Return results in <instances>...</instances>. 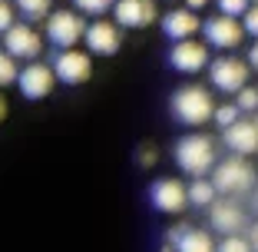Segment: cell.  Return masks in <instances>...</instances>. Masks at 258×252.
<instances>
[{"instance_id": "obj_1", "label": "cell", "mask_w": 258, "mask_h": 252, "mask_svg": "<svg viewBox=\"0 0 258 252\" xmlns=\"http://www.w3.org/2000/svg\"><path fill=\"white\" fill-rule=\"evenodd\" d=\"M172 156H175V166L192 179H205L212 173V166L219 163V149H215V139L209 133H185L175 143Z\"/></svg>"}, {"instance_id": "obj_2", "label": "cell", "mask_w": 258, "mask_h": 252, "mask_svg": "<svg viewBox=\"0 0 258 252\" xmlns=\"http://www.w3.org/2000/svg\"><path fill=\"white\" fill-rule=\"evenodd\" d=\"M169 110H172V116L182 123V126H202V123H209L212 113H215L212 90H205V86H199V83H185L172 93Z\"/></svg>"}, {"instance_id": "obj_3", "label": "cell", "mask_w": 258, "mask_h": 252, "mask_svg": "<svg viewBox=\"0 0 258 252\" xmlns=\"http://www.w3.org/2000/svg\"><path fill=\"white\" fill-rule=\"evenodd\" d=\"M209 183L215 186L219 196H245V192L255 189V169L242 156H225V160H219L212 166Z\"/></svg>"}, {"instance_id": "obj_4", "label": "cell", "mask_w": 258, "mask_h": 252, "mask_svg": "<svg viewBox=\"0 0 258 252\" xmlns=\"http://www.w3.org/2000/svg\"><path fill=\"white\" fill-rule=\"evenodd\" d=\"M205 70H209V83L219 93H232L235 96L242 86H248V63L232 57V54H222L215 60H209Z\"/></svg>"}, {"instance_id": "obj_5", "label": "cell", "mask_w": 258, "mask_h": 252, "mask_svg": "<svg viewBox=\"0 0 258 252\" xmlns=\"http://www.w3.org/2000/svg\"><path fill=\"white\" fill-rule=\"evenodd\" d=\"M83 30H86V20L76 10H53L46 17V40L56 50H73L83 40Z\"/></svg>"}, {"instance_id": "obj_6", "label": "cell", "mask_w": 258, "mask_h": 252, "mask_svg": "<svg viewBox=\"0 0 258 252\" xmlns=\"http://www.w3.org/2000/svg\"><path fill=\"white\" fill-rule=\"evenodd\" d=\"M202 37H205V46H215L222 54H232L235 46H242L245 30H242L238 20L215 14V17H209V20H202Z\"/></svg>"}, {"instance_id": "obj_7", "label": "cell", "mask_w": 258, "mask_h": 252, "mask_svg": "<svg viewBox=\"0 0 258 252\" xmlns=\"http://www.w3.org/2000/svg\"><path fill=\"white\" fill-rule=\"evenodd\" d=\"M53 77L60 80V83L67 86H80L86 83V80L93 77V57L86 54V50H60V54L53 57Z\"/></svg>"}, {"instance_id": "obj_8", "label": "cell", "mask_w": 258, "mask_h": 252, "mask_svg": "<svg viewBox=\"0 0 258 252\" xmlns=\"http://www.w3.org/2000/svg\"><path fill=\"white\" fill-rule=\"evenodd\" d=\"M159 20L156 0H113V23L126 30H143L149 23Z\"/></svg>"}, {"instance_id": "obj_9", "label": "cell", "mask_w": 258, "mask_h": 252, "mask_svg": "<svg viewBox=\"0 0 258 252\" xmlns=\"http://www.w3.org/2000/svg\"><path fill=\"white\" fill-rule=\"evenodd\" d=\"M83 43H86V54L93 57H113L122 46V30L113 20H93L83 30Z\"/></svg>"}, {"instance_id": "obj_10", "label": "cell", "mask_w": 258, "mask_h": 252, "mask_svg": "<svg viewBox=\"0 0 258 252\" xmlns=\"http://www.w3.org/2000/svg\"><path fill=\"white\" fill-rule=\"evenodd\" d=\"M40 50H43V37L33 30L30 23H14L7 33H4V54L14 57V60H37Z\"/></svg>"}, {"instance_id": "obj_11", "label": "cell", "mask_w": 258, "mask_h": 252, "mask_svg": "<svg viewBox=\"0 0 258 252\" xmlns=\"http://www.w3.org/2000/svg\"><path fill=\"white\" fill-rule=\"evenodd\" d=\"M149 203H152V209H159V213H166V216H175V213H182V209L189 206L185 186L179 183V179H172V176H162V179H156V183L149 186Z\"/></svg>"}, {"instance_id": "obj_12", "label": "cell", "mask_w": 258, "mask_h": 252, "mask_svg": "<svg viewBox=\"0 0 258 252\" xmlns=\"http://www.w3.org/2000/svg\"><path fill=\"white\" fill-rule=\"evenodd\" d=\"M245 209L238 206L235 199H215L212 206H209V226L222 236H242L245 229Z\"/></svg>"}, {"instance_id": "obj_13", "label": "cell", "mask_w": 258, "mask_h": 252, "mask_svg": "<svg viewBox=\"0 0 258 252\" xmlns=\"http://www.w3.org/2000/svg\"><path fill=\"white\" fill-rule=\"evenodd\" d=\"M53 83H56V77H53V70L46 67V63H27V67L17 73V86H20V93L27 99H43V96H50L53 93Z\"/></svg>"}, {"instance_id": "obj_14", "label": "cell", "mask_w": 258, "mask_h": 252, "mask_svg": "<svg viewBox=\"0 0 258 252\" xmlns=\"http://www.w3.org/2000/svg\"><path fill=\"white\" fill-rule=\"evenodd\" d=\"M169 67L179 70V73H199V70L209 67V46L199 43V40H179L169 50Z\"/></svg>"}, {"instance_id": "obj_15", "label": "cell", "mask_w": 258, "mask_h": 252, "mask_svg": "<svg viewBox=\"0 0 258 252\" xmlns=\"http://www.w3.org/2000/svg\"><path fill=\"white\" fill-rule=\"evenodd\" d=\"M222 143L232 149V156H242V160L255 156L258 153V123L255 120L232 123L228 130H222Z\"/></svg>"}, {"instance_id": "obj_16", "label": "cell", "mask_w": 258, "mask_h": 252, "mask_svg": "<svg viewBox=\"0 0 258 252\" xmlns=\"http://www.w3.org/2000/svg\"><path fill=\"white\" fill-rule=\"evenodd\" d=\"M159 23H162V33H166L172 43H179V40H192L199 30H202L199 14H192V10H185V7H175V10H169V14H162Z\"/></svg>"}, {"instance_id": "obj_17", "label": "cell", "mask_w": 258, "mask_h": 252, "mask_svg": "<svg viewBox=\"0 0 258 252\" xmlns=\"http://www.w3.org/2000/svg\"><path fill=\"white\" fill-rule=\"evenodd\" d=\"M175 252H215V239H212V232L185 226V232L175 242Z\"/></svg>"}, {"instance_id": "obj_18", "label": "cell", "mask_w": 258, "mask_h": 252, "mask_svg": "<svg viewBox=\"0 0 258 252\" xmlns=\"http://www.w3.org/2000/svg\"><path fill=\"white\" fill-rule=\"evenodd\" d=\"M185 199H189V206L209 209L215 199H219V192H215V186L209 183V179H192V183L185 186Z\"/></svg>"}, {"instance_id": "obj_19", "label": "cell", "mask_w": 258, "mask_h": 252, "mask_svg": "<svg viewBox=\"0 0 258 252\" xmlns=\"http://www.w3.org/2000/svg\"><path fill=\"white\" fill-rule=\"evenodd\" d=\"M50 7H53V0H17V10L30 20H46L50 17Z\"/></svg>"}, {"instance_id": "obj_20", "label": "cell", "mask_w": 258, "mask_h": 252, "mask_svg": "<svg viewBox=\"0 0 258 252\" xmlns=\"http://www.w3.org/2000/svg\"><path fill=\"white\" fill-rule=\"evenodd\" d=\"M235 107L238 113H258V86H242L235 93Z\"/></svg>"}, {"instance_id": "obj_21", "label": "cell", "mask_w": 258, "mask_h": 252, "mask_svg": "<svg viewBox=\"0 0 258 252\" xmlns=\"http://www.w3.org/2000/svg\"><path fill=\"white\" fill-rule=\"evenodd\" d=\"M76 14H86V17H103L106 10H113V0H73Z\"/></svg>"}, {"instance_id": "obj_22", "label": "cell", "mask_w": 258, "mask_h": 252, "mask_svg": "<svg viewBox=\"0 0 258 252\" xmlns=\"http://www.w3.org/2000/svg\"><path fill=\"white\" fill-rule=\"evenodd\" d=\"M212 120L219 123L222 130H228L232 123H238V120H242V113H238V107H235V103H222V107H215Z\"/></svg>"}, {"instance_id": "obj_23", "label": "cell", "mask_w": 258, "mask_h": 252, "mask_svg": "<svg viewBox=\"0 0 258 252\" xmlns=\"http://www.w3.org/2000/svg\"><path fill=\"white\" fill-rule=\"evenodd\" d=\"M17 73H20L17 60L0 50V90H4V86H10V83H17Z\"/></svg>"}, {"instance_id": "obj_24", "label": "cell", "mask_w": 258, "mask_h": 252, "mask_svg": "<svg viewBox=\"0 0 258 252\" xmlns=\"http://www.w3.org/2000/svg\"><path fill=\"white\" fill-rule=\"evenodd\" d=\"M219 4V14L222 17H232V20H242V14L251 7L248 0H215Z\"/></svg>"}, {"instance_id": "obj_25", "label": "cell", "mask_w": 258, "mask_h": 252, "mask_svg": "<svg viewBox=\"0 0 258 252\" xmlns=\"http://www.w3.org/2000/svg\"><path fill=\"white\" fill-rule=\"evenodd\" d=\"M215 252H251L245 236H222V242H215Z\"/></svg>"}, {"instance_id": "obj_26", "label": "cell", "mask_w": 258, "mask_h": 252, "mask_svg": "<svg viewBox=\"0 0 258 252\" xmlns=\"http://www.w3.org/2000/svg\"><path fill=\"white\" fill-rule=\"evenodd\" d=\"M238 23H242V30L248 33V37L258 40V4H251V7L242 14V20H238Z\"/></svg>"}, {"instance_id": "obj_27", "label": "cell", "mask_w": 258, "mask_h": 252, "mask_svg": "<svg viewBox=\"0 0 258 252\" xmlns=\"http://www.w3.org/2000/svg\"><path fill=\"white\" fill-rule=\"evenodd\" d=\"M14 7H10V4H0V33H7L10 27H14Z\"/></svg>"}, {"instance_id": "obj_28", "label": "cell", "mask_w": 258, "mask_h": 252, "mask_svg": "<svg viewBox=\"0 0 258 252\" xmlns=\"http://www.w3.org/2000/svg\"><path fill=\"white\" fill-rule=\"evenodd\" d=\"M139 166H156V146H139Z\"/></svg>"}, {"instance_id": "obj_29", "label": "cell", "mask_w": 258, "mask_h": 252, "mask_svg": "<svg viewBox=\"0 0 258 252\" xmlns=\"http://www.w3.org/2000/svg\"><path fill=\"white\" fill-rule=\"evenodd\" d=\"M245 63H248V70H255V73H258V40H251V46H248V60H245Z\"/></svg>"}, {"instance_id": "obj_30", "label": "cell", "mask_w": 258, "mask_h": 252, "mask_svg": "<svg viewBox=\"0 0 258 252\" xmlns=\"http://www.w3.org/2000/svg\"><path fill=\"white\" fill-rule=\"evenodd\" d=\"M245 239H248L251 252H258V222H255V226H251V229H248V236H245Z\"/></svg>"}, {"instance_id": "obj_31", "label": "cell", "mask_w": 258, "mask_h": 252, "mask_svg": "<svg viewBox=\"0 0 258 252\" xmlns=\"http://www.w3.org/2000/svg\"><path fill=\"white\" fill-rule=\"evenodd\" d=\"M205 4H209V0H185V10H192V14H196V10H202Z\"/></svg>"}, {"instance_id": "obj_32", "label": "cell", "mask_w": 258, "mask_h": 252, "mask_svg": "<svg viewBox=\"0 0 258 252\" xmlns=\"http://www.w3.org/2000/svg\"><path fill=\"white\" fill-rule=\"evenodd\" d=\"M7 116V99H4V93H0V120Z\"/></svg>"}, {"instance_id": "obj_33", "label": "cell", "mask_w": 258, "mask_h": 252, "mask_svg": "<svg viewBox=\"0 0 258 252\" xmlns=\"http://www.w3.org/2000/svg\"><path fill=\"white\" fill-rule=\"evenodd\" d=\"M251 206H255V213H258V189H255V196H251Z\"/></svg>"}, {"instance_id": "obj_34", "label": "cell", "mask_w": 258, "mask_h": 252, "mask_svg": "<svg viewBox=\"0 0 258 252\" xmlns=\"http://www.w3.org/2000/svg\"><path fill=\"white\" fill-rule=\"evenodd\" d=\"M248 4H258V0H248Z\"/></svg>"}, {"instance_id": "obj_35", "label": "cell", "mask_w": 258, "mask_h": 252, "mask_svg": "<svg viewBox=\"0 0 258 252\" xmlns=\"http://www.w3.org/2000/svg\"><path fill=\"white\" fill-rule=\"evenodd\" d=\"M0 4H7V0H0Z\"/></svg>"}]
</instances>
